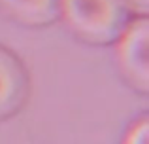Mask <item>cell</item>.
I'll return each mask as SVG.
<instances>
[{"instance_id": "cell-4", "label": "cell", "mask_w": 149, "mask_h": 144, "mask_svg": "<svg viewBox=\"0 0 149 144\" xmlns=\"http://www.w3.org/2000/svg\"><path fill=\"white\" fill-rule=\"evenodd\" d=\"M0 4L29 25H47L61 15V0H0Z\"/></svg>"}, {"instance_id": "cell-3", "label": "cell", "mask_w": 149, "mask_h": 144, "mask_svg": "<svg viewBox=\"0 0 149 144\" xmlns=\"http://www.w3.org/2000/svg\"><path fill=\"white\" fill-rule=\"evenodd\" d=\"M29 91V80L23 65L10 51L0 48V118L19 110Z\"/></svg>"}, {"instance_id": "cell-6", "label": "cell", "mask_w": 149, "mask_h": 144, "mask_svg": "<svg viewBox=\"0 0 149 144\" xmlns=\"http://www.w3.org/2000/svg\"><path fill=\"white\" fill-rule=\"evenodd\" d=\"M130 10V13H136L140 17H147L149 13V0H125Z\"/></svg>"}, {"instance_id": "cell-2", "label": "cell", "mask_w": 149, "mask_h": 144, "mask_svg": "<svg viewBox=\"0 0 149 144\" xmlns=\"http://www.w3.org/2000/svg\"><path fill=\"white\" fill-rule=\"evenodd\" d=\"M117 59L125 76L134 87L146 93L149 89V21L138 17L130 21L119 36Z\"/></svg>"}, {"instance_id": "cell-1", "label": "cell", "mask_w": 149, "mask_h": 144, "mask_svg": "<svg viewBox=\"0 0 149 144\" xmlns=\"http://www.w3.org/2000/svg\"><path fill=\"white\" fill-rule=\"evenodd\" d=\"M61 15L77 36L91 44L119 40L130 23L125 0H61Z\"/></svg>"}, {"instance_id": "cell-5", "label": "cell", "mask_w": 149, "mask_h": 144, "mask_svg": "<svg viewBox=\"0 0 149 144\" xmlns=\"http://www.w3.org/2000/svg\"><path fill=\"white\" fill-rule=\"evenodd\" d=\"M125 144H149V122L146 118L140 119L130 131H128Z\"/></svg>"}]
</instances>
